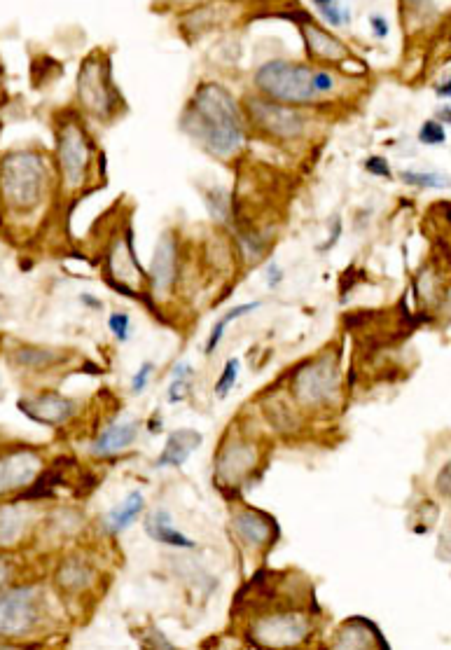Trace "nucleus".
Returning a JSON list of instances; mask_svg holds the SVG:
<instances>
[{
  "label": "nucleus",
  "mask_w": 451,
  "mask_h": 650,
  "mask_svg": "<svg viewBox=\"0 0 451 650\" xmlns=\"http://www.w3.org/2000/svg\"><path fill=\"white\" fill-rule=\"evenodd\" d=\"M206 206L211 209V213L218 220H225L227 216H230V204H227V192L225 190L215 188L213 192H208Z\"/></svg>",
  "instance_id": "28"
},
{
  "label": "nucleus",
  "mask_w": 451,
  "mask_h": 650,
  "mask_svg": "<svg viewBox=\"0 0 451 650\" xmlns=\"http://www.w3.org/2000/svg\"><path fill=\"white\" fill-rule=\"evenodd\" d=\"M311 636V620L302 611H272L251 625V639L267 650H290Z\"/></svg>",
  "instance_id": "4"
},
{
  "label": "nucleus",
  "mask_w": 451,
  "mask_h": 650,
  "mask_svg": "<svg viewBox=\"0 0 451 650\" xmlns=\"http://www.w3.org/2000/svg\"><path fill=\"white\" fill-rule=\"evenodd\" d=\"M281 281H283V269L279 265H276V262H269V267H267V286L269 288H276Z\"/></svg>",
  "instance_id": "38"
},
{
  "label": "nucleus",
  "mask_w": 451,
  "mask_h": 650,
  "mask_svg": "<svg viewBox=\"0 0 451 650\" xmlns=\"http://www.w3.org/2000/svg\"><path fill=\"white\" fill-rule=\"evenodd\" d=\"M17 407L26 414V417L38 421V424L43 426L66 424L75 412L73 400L59 396V393H43V396L22 398L17 403Z\"/></svg>",
  "instance_id": "13"
},
{
  "label": "nucleus",
  "mask_w": 451,
  "mask_h": 650,
  "mask_svg": "<svg viewBox=\"0 0 451 650\" xmlns=\"http://www.w3.org/2000/svg\"><path fill=\"white\" fill-rule=\"evenodd\" d=\"M435 489L442 496H447V499H451V461L440 470V473H437V477H435Z\"/></svg>",
  "instance_id": "32"
},
{
  "label": "nucleus",
  "mask_w": 451,
  "mask_h": 650,
  "mask_svg": "<svg viewBox=\"0 0 451 650\" xmlns=\"http://www.w3.org/2000/svg\"><path fill=\"white\" fill-rule=\"evenodd\" d=\"M339 386V368L332 356H323L318 361L304 365L295 372L293 393L297 403L316 407L332 400Z\"/></svg>",
  "instance_id": "6"
},
{
  "label": "nucleus",
  "mask_w": 451,
  "mask_h": 650,
  "mask_svg": "<svg viewBox=\"0 0 451 650\" xmlns=\"http://www.w3.org/2000/svg\"><path fill=\"white\" fill-rule=\"evenodd\" d=\"M108 328H110V333L117 337V340L127 342L129 340V328H131L129 314H124V311H115V314H110Z\"/></svg>",
  "instance_id": "29"
},
{
  "label": "nucleus",
  "mask_w": 451,
  "mask_h": 650,
  "mask_svg": "<svg viewBox=\"0 0 451 650\" xmlns=\"http://www.w3.org/2000/svg\"><path fill=\"white\" fill-rule=\"evenodd\" d=\"M444 138H447V136H444V129L437 122H426L419 131V141L428 143V145L444 143Z\"/></svg>",
  "instance_id": "31"
},
{
  "label": "nucleus",
  "mask_w": 451,
  "mask_h": 650,
  "mask_svg": "<svg viewBox=\"0 0 451 650\" xmlns=\"http://www.w3.org/2000/svg\"><path fill=\"white\" fill-rule=\"evenodd\" d=\"M248 115L258 124L262 131L276 138H297L304 131V117L295 108H288L286 103L265 101L258 96H251L246 101Z\"/></svg>",
  "instance_id": "9"
},
{
  "label": "nucleus",
  "mask_w": 451,
  "mask_h": 650,
  "mask_svg": "<svg viewBox=\"0 0 451 650\" xmlns=\"http://www.w3.org/2000/svg\"><path fill=\"white\" fill-rule=\"evenodd\" d=\"M152 288L157 295H166L176 281V239L171 232H164L162 239L157 241L155 255H152L150 265Z\"/></svg>",
  "instance_id": "14"
},
{
  "label": "nucleus",
  "mask_w": 451,
  "mask_h": 650,
  "mask_svg": "<svg viewBox=\"0 0 451 650\" xmlns=\"http://www.w3.org/2000/svg\"><path fill=\"white\" fill-rule=\"evenodd\" d=\"M43 618V606H40V587L36 585H19L10 587L3 594V606H0V627L8 639H22L29 636L40 625Z\"/></svg>",
  "instance_id": "5"
},
{
  "label": "nucleus",
  "mask_w": 451,
  "mask_h": 650,
  "mask_svg": "<svg viewBox=\"0 0 451 650\" xmlns=\"http://www.w3.org/2000/svg\"><path fill=\"white\" fill-rule=\"evenodd\" d=\"M15 358L24 365V368L45 370V368H50L52 363L59 361V354L57 351H50V349H22Z\"/></svg>",
  "instance_id": "24"
},
{
  "label": "nucleus",
  "mask_w": 451,
  "mask_h": 650,
  "mask_svg": "<svg viewBox=\"0 0 451 650\" xmlns=\"http://www.w3.org/2000/svg\"><path fill=\"white\" fill-rule=\"evenodd\" d=\"M258 307H260V302L237 304V307H232L230 311H227V314L222 316L220 321H215V325L211 328V335H208V340H206V354H213V351L218 349V344L222 342V337H225L227 325H230L232 321H237V318H241V316L251 314V311H255Z\"/></svg>",
  "instance_id": "23"
},
{
  "label": "nucleus",
  "mask_w": 451,
  "mask_h": 650,
  "mask_svg": "<svg viewBox=\"0 0 451 650\" xmlns=\"http://www.w3.org/2000/svg\"><path fill=\"white\" fill-rule=\"evenodd\" d=\"M234 534L251 550H265L279 538V527L272 517L255 508H241L232 517Z\"/></svg>",
  "instance_id": "10"
},
{
  "label": "nucleus",
  "mask_w": 451,
  "mask_h": 650,
  "mask_svg": "<svg viewBox=\"0 0 451 650\" xmlns=\"http://www.w3.org/2000/svg\"><path fill=\"white\" fill-rule=\"evenodd\" d=\"M335 87V78L328 71H316L314 73V89L316 94H328Z\"/></svg>",
  "instance_id": "33"
},
{
  "label": "nucleus",
  "mask_w": 451,
  "mask_h": 650,
  "mask_svg": "<svg viewBox=\"0 0 451 650\" xmlns=\"http://www.w3.org/2000/svg\"><path fill=\"white\" fill-rule=\"evenodd\" d=\"M437 96H451V82H447V85H442L440 89H437Z\"/></svg>",
  "instance_id": "41"
},
{
  "label": "nucleus",
  "mask_w": 451,
  "mask_h": 650,
  "mask_svg": "<svg viewBox=\"0 0 451 650\" xmlns=\"http://www.w3.org/2000/svg\"><path fill=\"white\" fill-rule=\"evenodd\" d=\"M94 578L96 571L82 557H66L57 569V585L68 594L85 592Z\"/></svg>",
  "instance_id": "18"
},
{
  "label": "nucleus",
  "mask_w": 451,
  "mask_h": 650,
  "mask_svg": "<svg viewBox=\"0 0 451 650\" xmlns=\"http://www.w3.org/2000/svg\"><path fill=\"white\" fill-rule=\"evenodd\" d=\"M239 368H241L239 358H230V361L225 363V368H222V375H220L218 382H215V396H218L220 400H225L227 396H230L234 384H237Z\"/></svg>",
  "instance_id": "26"
},
{
  "label": "nucleus",
  "mask_w": 451,
  "mask_h": 650,
  "mask_svg": "<svg viewBox=\"0 0 451 650\" xmlns=\"http://www.w3.org/2000/svg\"><path fill=\"white\" fill-rule=\"evenodd\" d=\"M78 96L80 103L89 113L108 115L113 108L115 92L113 82H110V61L106 59L101 64L96 57L85 59L78 75Z\"/></svg>",
  "instance_id": "7"
},
{
  "label": "nucleus",
  "mask_w": 451,
  "mask_h": 650,
  "mask_svg": "<svg viewBox=\"0 0 451 650\" xmlns=\"http://www.w3.org/2000/svg\"><path fill=\"white\" fill-rule=\"evenodd\" d=\"M185 131L215 157L237 155L244 143V117L234 96L220 85H201L183 117Z\"/></svg>",
  "instance_id": "1"
},
{
  "label": "nucleus",
  "mask_w": 451,
  "mask_h": 650,
  "mask_svg": "<svg viewBox=\"0 0 451 650\" xmlns=\"http://www.w3.org/2000/svg\"><path fill=\"white\" fill-rule=\"evenodd\" d=\"M370 26H372V33L377 38H386L388 31H391V26H388V19L384 15H370Z\"/></svg>",
  "instance_id": "36"
},
{
  "label": "nucleus",
  "mask_w": 451,
  "mask_h": 650,
  "mask_svg": "<svg viewBox=\"0 0 451 650\" xmlns=\"http://www.w3.org/2000/svg\"><path fill=\"white\" fill-rule=\"evenodd\" d=\"M339 234H342V220H337V223H335V227H332V234H330V241H328V244H325V246H323V251H328V248H332V246H335V244H337V239H339Z\"/></svg>",
  "instance_id": "39"
},
{
  "label": "nucleus",
  "mask_w": 451,
  "mask_h": 650,
  "mask_svg": "<svg viewBox=\"0 0 451 650\" xmlns=\"http://www.w3.org/2000/svg\"><path fill=\"white\" fill-rule=\"evenodd\" d=\"M255 463H258V449L248 445V442H232L218 456L215 477H218L220 484L234 487V484L244 482V477H248V473L255 468Z\"/></svg>",
  "instance_id": "11"
},
{
  "label": "nucleus",
  "mask_w": 451,
  "mask_h": 650,
  "mask_svg": "<svg viewBox=\"0 0 451 650\" xmlns=\"http://www.w3.org/2000/svg\"><path fill=\"white\" fill-rule=\"evenodd\" d=\"M47 188L45 162L38 152L17 150L3 159V197L10 209L33 211Z\"/></svg>",
  "instance_id": "2"
},
{
  "label": "nucleus",
  "mask_w": 451,
  "mask_h": 650,
  "mask_svg": "<svg viewBox=\"0 0 451 650\" xmlns=\"http://www.w3.org/2000/svg\"><path fill=\"white\" fill-rule=\"evenodd\" d=\"M82 302L89 304V307H94V309H99V307H101V302H99V300H94V297H89L87 293L82 295Z\"/></svg>",
  "instance_id": "40"
},
{
  "label": "nucleus",
  "mask_w": 451,
  "mask_h": 650,
  "mask_svg": "<svg viewBox=\"0 0 451 650\" xmlns=\"http://www.w3.org/2000/svg\"><path fill=\"white\" fill-rule=\"evenodd\" d=\"M304 40H307V50L314 54V57L330 61H339L346 57V47L339 43L332 33L318 29L314 24L304 26Z\"/></svg>",
  "instance_id": "20"
},
{
  "label": "nucleus",
  "mask_w": 451,
  "mask_h": 650,
  "mask_svg": "<svg viewBox=\"0 0 451 650\" xmlns=\"http://www.w3.org/2000/svg\"><path fill=\"white\" fill-rule=\"evenodd\" d=\"M145 531L152 541L169 545V548H178V550H192L194 541L187 538L183 531L173 527V517L169 510L159 508L155 513H150L148 520H145Z\"/></svg>",
  "instance_id": "17"
},
{
  "label": "nucleus",
  "mask_w": 451,
  "mask_h": 650,
  "mask_svg": "<svg viewBox=\"0 0 451 650\" xmlns=\"http://www.w3.org/2000/svg\"><path fill=\"white\" fill-rule=\"evenodd\" d=\"M365 169L370 171V174H374V176L391 178V169H388V164H386L384 157H370V159H367Z\"/></svg>",
  "instance_id": "34"
},
{
  "label": "nucleus",
  "mask_w": 451,
  "mask_h": 650,
  "mask_svg": "<svg viewBox=\"0 0 451 650\" xmlns=\"http://www.w3.org/2000/svg\"><path fill=\"white\" fill-rule=\"evenodd\" d=\"M402 181L409 185H421V188H447L449 178L442 174H421V171H402Z\"/></svg>",
  "instance_id": "27"
},
{
  "label": "nucleus",
  "mask_w": 451,
  "mask_h": 650,
  "mask_svg": "<svg viewBox=\"0 0 451 650\" xmlns=\"http://www.w3.org/2000/svg\"><path fill=\"white\" fill-rule=\"evenodd\" d=\"M318 12H321V17L328 22L330 26H335V29H342L351 22V12H349V5L344 3H330V0H321V3H316Z\"/></svg>",
  "instance_id": "25"
},
{
  "label": "nucleus",
  "mask_w": 451,
  "mask_h": 650,
  "mask_svg": "<svg viewBox=\"0 0 451 650\" xmlns=\"http://www.w3.org/2000/svg\"><path fill=\"white\" fill-rule=\"evenodd\" d=\"M138 431H141V424L138 421H122V424H113L103 431L99 438L94 440L92 454L94 456H113L120 454L124 449L134 445L138 438Z\"/></svg>",
  "instance_id": "16"
},
{
  "label": "nucleus",
  "mask_w": 451,
  "mask_h": 650,
  "mask_svg": "<svg viewBox=\"0 0 451 650\" xmlns=\"http://www.w3.org/2000/svg\"><path fill=\"white\" fill-rule=\"evenodd\" d=\"M187 391H190V382H171L166 398H169V403H183L187 398Z\"/></svg>",
  "instance_id": "35"
},
{
  "label": "nucleus",
  "mask_w": 451,
  "mask_h": 650,
  "mask_svg": "<svg viewBox=\"0 0 451 650\" xmlns=\"http://www.w3.org/2000/svg\"><path fill=\"white\" fill-rule=\"evenodd\" d=\"M40 456L31 449H17L5 456L0 463V487L5 494L17 492L22 487H31L40 473Z\"/></svg>",
  "instance_id": "12"
},
{
  "label": "nucleus",
  "mask_w": 451,
  "mask_h": 650,
  "mask_svg": "<svg viewBox=\"0 0 451 650\" xmlns=\"http://www.w3.org/2000/svg\"><path fill=\"white\" fill-rule=\"evenodd\" d=\"M374 629L363 627V622L351 620L349 625L342 627V632L337 634V641L332 650H374Z\"/></svg>",
  "instance_id": "21"
},
{
  "label": "nucleus",
  "mask_w": 451,
  "mask_h": 650,
  "mask_svg": "<svg viewBox=\"0 0 451 650\" xmlns=\"http://www.w3.org/2000/svg\"><path fill=\"white\" fill-rule=\"evenodd\" d=\"M145 510V499L141 492H131L127 499H124L120 506H115L110 513L103 517V524H106V531L110 536L122 534L124 529H129L141 513Z\"/></svg>",
  "instance_id": "19"
},
{
  "label": "nucleus",
  "mask_w": 451,
  "mask_h": 650,
  "mask_svg": "<svg viewBox=\"0 0 451 650\" xmlns=\"http://www.w3.org/2000/svg\"><path fill=\"white\" fill-rule=\"evenodd\" d=\"M152 370H155V365H152L150 361H145L141 368L136 370L134 379H131V391H134L136 396H141V393L145 391V386H148L150 377H152Z\"/></svg>",
  "instance_id": "30"
},
{
  "label": "nucleus",
  "mask_w": 451,
  "mask_h": 650,
  "mask_svg": "<svg viewBox=\"0 0 451 650\" xmlns=\"http://www.w3.org/2000/svg\"><path fill=\"white\" fill-rule=\"evenodd\" d=\"M255 87L276 103H309L316 99L314 73L307 66L272 59L255 73Z\"/></svg>",
  "instance_id": "3"
},
{
  "label": "nucleus",
  "mask_w": 451,
  "mask_h": 650,
  "mask_svg": "<svg viewBox=\"0 0 451 650\" xmlns=\"http://www.w3.org/2000/svg\"><path fill=\"white\" fill-rule=\"evenodd\" d=\"M192 379V365L190 363H178L176 368L171 370V382H190Z\"/></svg>",
  "instance_id": "37"
},
{
  "label": "nucleus",
  "mask_w": 451,
  "mask_h": 650,
  "mask_svg": "<svg viewBox=\"0 0 451 650\" xmlns=\"http://www.w3.org/2000/svg\"><path fill=\"white\" fill-rule=\"evenodd\" d=\"M26 517H29V508L19 506V503H8L3 508V545L8 548L24 534Z\"/></svg>",
  "instance_id": "22"
},
{
  "label": "nucleus",
  "mask_w": 451,
  "mask_h": 650,
  "mask_svg": "<svg viewBox=\"0 0 451 650\" xmlns=\"http://www.w3.org/2000/svg\"><path fill=\"white\" fill-rule=\"evenodd\" d=\"M57 155L66 188H80L85 183L89 169V141L85 131L80 129V124H64L61 127Z\"/></svg>",
  "instance_id": "8"
},
{
  "label": "nucleus",
  "mask_w": 451,
  "mask_h": 650,
  "mask_svg": "<svg viewBox=\"0 0 451 650\" xmlns=\"http://www.w3.org/2000/svg\"><path fill=\"white\" fill-rule=\"evenodd\" d=\"M201 442H204V438H201L199 431H194V428H178V431L169 435L162 454L157 456V468H180L197 452Z\"/></svg>",
  "instance_id": "15"
}]
</instances>
